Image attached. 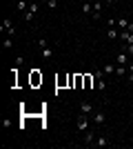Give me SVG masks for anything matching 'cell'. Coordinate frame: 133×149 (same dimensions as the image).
<instances>
[{"label":"cell","instance_id":"12","mask_svg":"<svg viewBox=\"0 0 133 149\" xmlns=\"http://www.w3.org/2000/svg\"><path fill=\"white\" fill-rule=\"evenodd\" d=\"M129 25H131V22H129L127 18H118V29H129Z\"/></svg>","mask_w":133,"mask_h":149},{"label":"cell","instance_id":"17","mask_svg":"<svg viewBox=\"0 0 133 149\" xmlns=\"http://www.w3.org/2000/svg\"><path fill=\"white\" fill-rule=\"evenodd\" d=\"M93 11H98V13L102 11V0H95L93 2Z\"/></svg>","mask_w":133,"mask_h":149},{"label":"cell","instance_id":"1","mask_svg":"<svg viewBox=\"0 0 133 149\" xmlns=\"http://www.w3.org/2000/svg\"><path fill=\"white\" fill-rule=\"evenodd\" d=\"M38 47H40V56H42V58H47V60H49V58L53 56V49L49 47L47 38H38Z\"/></svg>","mask_w":133,"mask_h":149},{"label":"cell","instance_id":"3","mask_svg":"<svg viewBox=\"0 0 133 149\" xmlns=\"http://www.w3.org/2000/svg\"><path fill=\"white\" fill-rule=\"evenodd\" d=\"M93 78H95V82H98V89H107V82H104V69L93 71Z\"/></svg>","mask_w":133,"mask_h":149},{"label":"cell","instance_id":"14","mask_svg":"<svg viewBox=\"0 0 133 149\" xmlns=\"http://www.w3.org/2000/svg\"><path fill=\"white\" fill-rule=\"evenodd\" d=\"M84 143H87V145H93V143H95V138H93V134H91V131H84Z\"/></svg>","mask_w":133,"mask_h":149},{"label":"cell","instance_id":"20","mask_svg":"<svg viewBox=\"0 0 133 149\" xmlns=\"http://www.w3.org/2000/svg\"><path fill=\"white\" fill-rule=\"evenodd\" d=\"M104 2H109V5H111V2H118V0H104Z\"/></svg>","mask_w":133,"mask_h":149},{"label":"cell","instance_id":"6","mask_svg":"<svg viewBox=\"0 0 133 149\" xmlns=\"http://www.w3.org/2000/svg\"><path fill=\"white\" fill-rule=\"evenodd\" d=\"M104 120H107V113L102 111V109H98V111L93 113V123L95 125H104Z\"/></svg>","mask_w":133,"mask_h":149},{"label":"cell","instance_id":"18","mask_svg":"<svg viewBox=\"0 0 133 149\" xmlns=\"http://www.w3.org/2000/svg\"><path fill=\"white\" fill-rule=\"evenodd\" d=\"M13 47V40H11V36H7L5 38V49H11Z\"/></svg>","mask_w":133,"mask_h":149},{"label":"cell","instance_id":"9","mask_svg":"<svg viewBox=\"0 0 133 149\" xmlns=\"http://www.w3.org/2000/svg\"><path fill=\"white\" fill-rule=\"evenodd\" d=\"M115 65H127V51H120L115 56Z\"/></svg>","mask_w":133,"mask_h":149},{"label":"cell","instance_id":"16","mask_svg":"<svg viewBox=\"0 0 133 149\" xmlns=\"http://www.w3.org/2000/svg\"><path fill=\"white\" fill-rule=\"evenodd\" d=\"M27 9H29L27 0H20V2H18V11H27Z\"/></svg>","mask_w":133,"mask_h":149},{"label":"cell","instance_id":"4","mask_svg":"<svg viewBox=\"0 0 133 149\" xmlns=\"http://www.w3.org/2000/svg\"><path fill=\"white\" fill-rule=\"evenodd\" d=\"M36 11H38V2H33V5H29V9L25 11V20H27V22H31V20H33Z\"/></svg>","mask_w":133,"mask_h":149},{"label":"cell","instance_id":"21","mask_svg":"<svg viewBox=\"0 0 133 149\" xmlns=\"http://www.w3.org/2000/svg\"><path fill=\"white\" fill-rule=\"evenodd\" d=\"M40 2H49V0H40Z\"/></svg>","mask_w":133,"mask_h":149},{"label":"cell","instance_id":"19","mask_svg":"<svg viewBox=\"0 0 133 149\" xmlns=\"http://www.w3.org/2000/svg\"><path fill=\"white\" fill-rule=\"evenodd\" d=\"M129 71H131V74H133V62H131V65H129Z\"/></svg>","mask_w":133,"mask_h":149},{"label":"cell","instance_id":"2","mask_svg":"<svg viewBox=\"0 0 133 149\" xmlns=\"http://www.w3.org/2000/svg\"><path fill=\"white\" fill-rule=\"evenodd\" d=\"M76 127H78L80 131H87V129H89V118H87V113H82V111L78 113V118H76Z\"/></svg>","mask_w":133,"mask_h":149},{"label":"cell","instance_id":"7","mask_svg":"<svg viewBox=\"0 0 133 149\" xmlns=\"http://www.w3.org/2000/svg\"><path fill=\"white\" fill-rule=\"evenodd\" d=\"M80 111H82V113H87V116H89V113L93 111V105H91V102H87V100H84V102H80Z\"/></svg>","mask_w":133,"mask_h":149},{"label":"cell","instance_id":"8","mask_svg":"<svg viewBox=\"0 0 133 149\" xmlns=\"http://www.w3.org/2000/svg\"><path fill=\"white\" fill-rule=\"evenodd\" d=\"M95 147H109V145H111V143H109V138H104V136H100V138H95Z\"/></svg>","mask_w":133,"mask_h":149},{"label":"cell","instance_id":"11","mask_svg":"<svg viewBox=\"0 0 133 149\" xmlns=\"http://www.w3.org/2000/svg\"><path fill=\"white\" fill-rule=\"evenodd\" d=\"M109 38H111V40H115V38H120V31L115 29V27H109V33H107Z\"/></svg>","mask_w":133,"mask_h":149},{"label":"cell","instance_id":"13","mask_svg":"<svg viewBox=\"0 0 133 149\" xmlns=\"http://www.w3.org/2000/svg\"><path fill=\"white\" fill-rule=\"evenodd\" d=\"M102 69H104V74H115V65H113V62H107Z\"/></svg>","mask_w":133,"mask_h":149},{"label":"cell","instance_id":"15","mask_svg":"<svg viewBox=\"0 0 133 149\" xmlns=\"http://www.w3.org/2000/svg\"><path fill=\"white\" fill-rule=\"evenodd\" d=\"M93 11V5H91V2H84L82 5V13H91Z\"/></svg>","mask_w":133,"mask_h":149},{"label":"cell","instance_id":"5","mask_svg":"<svg viewBox=\"0 0 133 149\" xmlns=\"http://www.w3.org/2000/svg\"><path fill=\"white\" fill-rule=\"evenodd\" d=\"M2 31H7V36H13V33H16V27H13V22L9 18H5V22H2Z\"/></svg>","mask_w":133,"mask_h":149},{"label":"cell","instance_id":"10","mask_svg":"<svg viewBox=\"0 0 133 149\" xmlns=\"http://www.w3.org/2000/svg\"><path fill=\"white\" fill-rule=\"evenodd\" d=\"M129 67L127 65H115V76H127Z\"/></svg>","mask_w":133,"mask_h":149}]
</instances>
